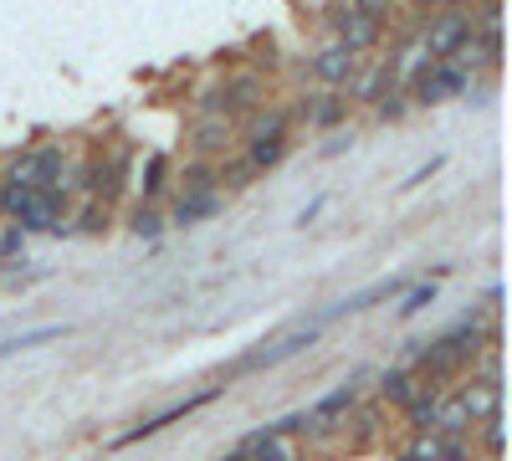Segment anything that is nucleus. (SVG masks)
<instances>
[{
    "mask_svg": "<svg viewBox=\"0 0 512 461\" xmlns=\"http://www.w3.org/2000/svg\"><path fill=\"white\" fill-rule=\"evenodd\" d=\"M0 216L16 221L26 236H62L72 205H67L62 190H36V185L0 180Z\"/></svg>",
    "mask_w": 512,
    "mask_h": 461,
    "instance_id": "nucleus-1",
    "label": "nucleus"
},
{
    "mask_svg": "<svg viewBox=\"0 0 512 461\" xmlns=\"http://www.w3.org/2000/svg\"><path fill=\"white\" fill-rule=\"evenodd\" d=\"M472 88H477V77H472V72H461L456 62H431V67H420V72L405 82L410 108H436V103L466 98Z\"/></svg>",
    "mask_w": 512,
    "mask_h": 461,
    "instance_id": "nucleus-2",
    "label": "nucleus"
},
{
    "mask_svg": "<svg viewBox=\"0 0 512 461\" xmlns=\"http://www.w3.org/2000/svg\"><path fill=\"white\" fill-rule=\"evenodd\" d=\"M67 149L62 144H41V149H26L6 164L0 180H16V185H36V190H62L67 195Z\"/></svg>",
    "mask_w": 512,
    "mask_h": 461,
    "instance_id": "nucleus-3",
    "label": "nucleus"
},
{
    "mask_svg": "<svg viewBox=\"0 0 512 461\" xmlns=\"http://www.w3.org/2000/svg\"><path fill=\"white\" fill-rule=\"evenodd\" d=\"M472 31H477V16L466 11V6H441V11L425 16L420 47L431 52V62H446L456 47H466V41H472Z\"/></svg>",
    "mask_w": 512,
    "mask_h": 461,
    "instance_id": "nucleus-4",
    "label": "nucleus"
},
{
    "mask_svg": "<svg viewBox=\"0 0 512 461\" xmlns=\"http://www.w3.org/2000/svg\"><path fill=\"white\" fill-rule=\"evenodd\" d=\"M221 395H226V385H205V390H195V395H185V400H169L164 410L144 415V421H139L134 431H123V436H113V441H108V451H123V446H139V441L159 436L164 426H175V421H185V415H195L200 405H210V400H221Z\"/></svg>",
    "mask_w": 512,
    "mask_h": 461,
    "instance_id": "nucleus-5",
    "label": "nucleus"
},
{
    "mask_svg": "<svg viewBox=\"0 0 512 461\" xmlns=\"http://www.w3.org/2000/svg\"><path fill=\"white\" fill-rule=\"evenodd\" d=\"M318 333H323V323H308V328L287 333V339H277L272 349H256V354H246L241 364H231V369H226V380H236V374H256V369H272V364H287V359H297L303 349H313V344H318Z\"/></svg>",
    "mask_w": 512,
    "mask_h": 461,
    "instance_id": "nucleus-6",
    "label": "nucleus"
},
{
    "mask_svg": "<svg viewBox=\"0 0 512 461\" xmlns=\"http://www.w3.org/2000/svg\"><path fill=\"white\" fill-rule=\"evenodd\" d=\"M236 118L231 113H200L195 118V129H190V149L200 154V159H226L231 149H236Z\"/></svg>",
    "mask_w": 512,
    "mask_h": 461,
    "instance_id": "nucleus-7",
    "label": "nucleus"
},
{
    "mask_svg": "<svg viewBox=\"0 0 512 461\" xmlns=\"http://www.w3.org/2000/svg\"><path fill=\"white\" fill-rule=\"evenodd\" d=\"M390 88H405L400 82V72H395V57H374L369 67H354V77H349V103H364V108H374Z\"/></svg>",
    "mask_w": 512,
    "mask_h": 461,
    "instance_id": "nucleus-8",
    "label": "nucleus"
},
{
    "mask_svg": "<svg viewBox=\"0 0 512 461\" xmlns=\"http://www.w3.org/2000/svg\"><path fill=\"white\" fill-rule=\"evenodd\" d=\"M400 292H405V277H379V282H369V287L349 292V298H338L318 323H333V318H359V313H369V308H379V303L400 298Z\"/></svg>",
    "mask_w": 512,
    "mask_h": 461,
    "instance_id": "nucleus-9",
    "label": "nucleus"
},
{
    "mask_svg": "<svg viewBox=\"0 0 512 461\" xmlns=\"http://www.w3.org/2000/svg\"><path fill=\"white\" fill-rule=\"evenodd\" d=\"M221 211H226V195H221V190H195V195H175V205L164 211V221L180 226V231H190V226L216 221Z\"/></svg>",
    "mask_w": 512,
    "mask_h": 461,
    "instance_id": "nucleus-10",
    "label": "nucleus"
},
{
    "mask_svg": "<svg viewBox=\"0 0 512 461\" xmlns=\"http://www.w3.org/2000/svg\"><path fill=\"white\" fill-rule=\"evenodd\" d=\"M354 67H359V57H354V52H349V47H344V41H338V36H333L328 47H323V52H318V57L308 62V72H313V77L323 82V88H349Z\"/></svg>",
    "mask_w": 512,
    "mask_h": 461,
    "instance_id": "nucleus-11",
    "label": "nucleus"
},
{
    "mask_svg": "<svg viewBox=\"0 0 512 461\" xmlns=\"http://www.w3.org/2000/svg\"><path fill=\"white\" fill-rule=\"evenodd\" d=\"M349 98H344V88H323V93H313L308 103H303V123L308 129H318V134H328V129H338V123L349 118Z\"/></svg>",
    "mask_w": 512,
    "mask_h": 461,
    "instance_id": "nucleus-12",
    "label": "nucleus"
},
{
    "mask_svg": "<svg viewBox=\"0 0 512 461\" xmlns=\"http://www.w3.org/2000/svg\"><path fill=\"white\" fill-rule=\"evenodd\" d=\"M333 31H338V41H344L354 57L374 52L379 36H384V26H374V21H364V16H354V11H338V16H333Z\"/></svg>",
    "mask_w": 512,
    "mask_h": 461,
    "instance_id": "nucleus-13",
    "label": "nucleus"
},
{
    "mask_svg": "<svg viewBox=\"0 0 512 461\" xmlns=\"http://www.w3.org/2000/svg\"><path fill=\"white\" fill-rule=\"evenodd\" d=\"M451 400L466 410V421L477 426V421H487V415L502 405V390H497V385H487V380H477V374H472V380H466V385H461Z\"/></svg>",
    "mask_w": 512,
    "mask_h": 461,
    "instance_id": "nucleus-14",
    "label": "nucleus"
},
{
    "mask_svg": "<svg viewBox=\"0 0 512 461\" xmlns=\"http://www.w3.org/2000/svg\"><path fill=\"white\" fill-rule=\"evenodd\" d=\"M441 395H446L441 385H415V390H410V400L400 405V410H405V426H410V431H436Z\"/></svg>",
    "mask_w": 512,
    "mask_h": 461,
    "instance_id": "nucleus-15",
    "label": "nucleus"
},
{
    "mask_svg": "<svg viewBox=\"0 0 512 461\" xmlns=\"http://www.w3.org/2000/svg\"><path fill=\"white\" fill-rule=\"evenodd\" d=\"M134 185H139V200H164L169 185H175V170H169V159H164V154H149V159L139 164Z\"/></svg>",
    "mask_w": 512,
    "mask_h": 461,
    "instance_id": "nucleus-16",
    "label": "nucleus"
},
{
    "mask_svg": "<svg viewBox=\"0 0 512 461\" xmlns=\"http://www.w3.org/2000/svg\"><path fill=\"white\" fill-rule=\"evenodd\" d=\"M216 180H221V159H200V154H195V159L185 164V170L175 175V195H195V190H221Z\"/></svg>",
    "mask_w": 512,
    "mask_h": 461,
    "instance_id": "nucleus-17",
    "label": "nucleus"
},
{
    "mask_svg": "<svg viewBox=\"0 0 512 461\" xmlns=\"http://www.w3.org/2000/svg\"><path fill=\"white\" fill-rule=\"evenodd\" d=\"M246 144V164L256 175H267V170H277V164L287 159V149H292V139L287 134H277V139H241Z\"/></svg>",
    "mask_w": 512,
    "mask_h": 461,
    "instance_id": "nucleus-18",
    "label": "nucleus"
},
{
    "mask_svg": "<svg viewBox=\"0 0 512 461\" xmlns=\"http://www.w3.org/2000/svg\"><path fill=\"white\" fill-rule=\"evenodd\" d=\"M359 405V385H338L333 395H323L313 410H308V431H323L333 415H344V410H354Z\"/></svg>",
    "mask_w": 512,
    "mask_h": 461,
    "instance_id": "nucleus-19",
    "label": "nucleus"
},
{
    "mask_svg": "<svg viewBox=\"0 0 512 461\" xmlns=\"http://www.w3.org/2000/svg\"><path fill=\"white\" fill-rule=\"evenodd\" d=\"M72 323H41V328H26L16 333V339L0 344V359H11V354H26V349H41V344H52V339H67Z\"/></svg>",
    "mask_w": 512,
    "mask_h": 461,
    "instance_id": "nucleus-20",
    "label": "nucleus"
},
{
    "mask_svg": "<svg viewBox=\"0 0 512 461\" xmlns=\"http://www.w3.org/2000/svg\"><path fill=\"white\" fill-rule=\"evenodd\" d=\"M246 451H251V461H303V456H297V446L282 436V431H256L251 441H246Z\"/></svg>",
    "mask_w": 512,
    "mask_h": 461,
    "instance_id": "nucleus-21",
    "label": "nucleus"
},
{
    "mask_svg": "<svg viewBox=\"0 0 512 461\" xmlns=\"http://www.w3.org/2000/svg\"><path fill=\"white\" fill-rule=\"evenodd\" d=\"M277 134H292V108H251L241 139H277Z\"/></svg>",
    "mask_w": 512,
    "mask_h": 461,
    "instance_id": "nucleus-22",
    "label": "nucleus"
},
{
    "mask_svg": "<svg viewBox=\"0 0 512 461\" xmlns=\"http://www.w3.org/2000/svg\"><path fill=\"white\" fill-rule=\"evenodd\" d=\"M164 211H159V200H134V211H128V231L144 236V241H159L164 236Z\"/></svg>",
    "mask_w": 512,
    "mask_h": 461,
    "instance_id": "nucleus-23",
    "label": "nucleus"
},
{
    "mask_svg": "<svg viewBox=\"0 0 512 461\" xmlns=\"http://www.w3.org/2000/svg\"><path fill=\"white\" fill-rule=\"evenodd\" d=\"M410 390H415L410 364H390V369L379 374V400H384V405H405V400H410Z\"/></svg>",
    "mask_w": 512,
    "mask_h": 461,
    "instance_id": "nucleus-24",
    "label": "nucleus"
},
{
    "mask_svg": "<svg viewBox=\"0 0 512 461\" xmlns=\"http://www.w3.org/2000/svg\"><path fill=\"white\" fill-rule=\"evenodd\" d=\"M108 226H113V205H108V200H98V195H88V200H82V211H77V226H67V231L103 236Z\"/></svg>",
    "mask_w": 512,
    "mask_h": 461,
    "instance_id": "nucleus-25",
    "label": "nucleus"
},
{
    "mask_svg": "<svg viewBox=\"0 0 512 461\" xmlns=\"http://www.w3.org/2000/svg\"><path fill=\"white\" fill-rule=\"evenodd\" d=\"M436 292H441V287H436V277H425V282H415V287H405V292H400V298H405V303H400V323H410V318H420L425 308H431V303H436Z\"/></svg>",
    "mask_w": 512,
    "mask_h": 461,
    "instance_id": "nucleus-26",
    "label": "nucleus"
},
{
    "mask_svg": "<svg viewBox=\"0 0 512 461\" xmlns=\"http://www.w3.org/2000/svg\"><path fill=\"white\" fill-rule=\"evenodd\" d=\"M405 113H410V93H405V88H390V93L374 103V118H379V123H400Z\"/></svg>",
    "mask_w": 512,
    "mask_h": 461,
    "instance_id": "nucleus-27",
    "label": "nucleus"
},
{
    "mask_svg": "<svg viewBox=\"0 0 512 461\" xmlns=\"http://www.w3.org/2000/svg\"><path fill=\"white\" fill-rule=\"evenodd\" d=\"M21 251H26V231H21L16 221H6V231H0V262L11 267V262L21 257Z\"/></svg>",
    "mask_w": 512,
    "mask_h": 461,
    "instance_id": "nucleus-28",
    "label": "nucleus"
},
{
    "mask_svg": "<svg viewBox=\"0 0 512 461\" xmlns=\"http://www.w3.org/2000/svg\"><path fill=\"white\" fill-rule=\"evenodd\" d=\"M349 11L364 16V21H374V26H384V21H390V11H395V0H349Z\"/></svg>",
    "mask_w": 512,
    "mask_h": 461,
    "instance_id": "nucleus-29",
    "label": "nucleus"
},
{
    "mask_svg": "<svg viewBox=\"0 0 512 461\" xmlns=\"http://www.w3.org/2000/svg\"><path fill=\"white\" fill-rule=\"evenodd\" d=\"M436 461H472V446H466V436H441V431H436Z\"/></svg>",
    "mask_w": 512,
    "mask_h": 461,
    "instance_id": "nucleus-30",
    "label": "nucleus"
},
{
    "mask_svg": "<svg viewBox=\"0 0 512 461\" xmlns=\"http://www.w3.org/2000/svg\"><path fill=\"white\" fill-rule=\"evenodd\" d=\"M441 170H446V159H441V154H436V159H431V164H420V170H415V175H410V180H405V185H400V190H415V185H425V180H436V175H441Z\"/></svg>",
    "mask_w": 512,
    "mask_h": 461,
    "instance_id": "nucleus-31",
    "label": "nucleus"
},
{
    "mask_svg": "<svg viewBox=\"0 0 512 461\" xmlns=\"http://www.w3.org/2000/svg\"><path fill=\"white\" fill-rule=\"evenodd\" d=\"M374 431H379V415L374 410H359V441H374Z\"/></svg>",
    "mask_w": 512,
    "mask_h": 461,
    "instance_id": "nucleus-32",
    "label": "nucleus"
},
{
    "mask_svg": "<svg viewBox=\"0 0 512 461\" xmlns=\"http://www.w3.org/2000/svg\"><path fill=\"white\" fill-rule=\"evenodd\" d=\"M323 205H328V200H308L303 211H297V226H308V221H318V216H323Z\"/></svg>",
    "mask_w": 512,
    "mask_h": 461,
    "instance_id": "nucleus-33",
    "label": "nucleus"
},
{
    "mask_svg": "<svg viewBox=\"0 0 512 461\" xmlns=\"http://www.w3.org/2000/svg\"><path fill=\"white\" fill-rule=\"evenodd\" d=\"M344 149H354V134H338L333 144H323V159H333V154H344Z\"/></svg>",
    "mask_w": 512,
    "mask_h": 461,
    "instance_id": "nucleus-34",
    "label": "nucleus"
},
{
    "mask_svg": "<svg viewBox=\"0 0 512 461\" xmlns=\"http://www.w3.org/2000/svg\"><path fill=\"white\" fill-rule=\"evenodd\" d=\"M226 461H251V451H246V446H236V451H231Z\"/></svg>",
    "mask_w": 512,
    "mask_h": 461,
    "instance_id": "nucleus-35",
    "label": "nucleus"
}]
</instances>
